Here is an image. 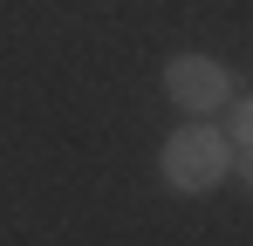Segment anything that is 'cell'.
Segmentation results:
<instances>
[{
  "label": "cell",
  "instance_id": "277c9868",
  "mask_svg": "<svg viewBox=\"0 0 253 246\" xmlns=\"http://www.w3.org/2000/svg\"><path fill=\"white\" fill-rule=\"evenodd\" d=\"M233 171H240V178L253 185V151H233Z\"/></svg>",
  "mask_w": 253,
  "mask_h": 246
},
{
  "label": "cell",
  "instance_id": "6da1fadb",
  "mask_svg": "<svg viewBox=\"0 0 253 246\" xmlns=\"http://www.w3.org/2000/svg\"><path fill=\"white\" fill-rule=\"evenodd\" d=\"M158 171H165L171 192H185V199H199V192H212L226 171H233V137L219 130V123L192 117L185 130H171L165 151H158Z\"/></svg>",
  "mask_w": 253,
  "mask_h": 246
},
{
  "label": "cell",
  "instance_id": "7a4b0ae2",
  "mask_svg": "<svg viewBox=\"0 0 253 246\" xmlns=\"http://www.w3.org/2000/svg\"><path fill=\"white\" fill-rule=\"evenodd\" d=\"M165 96L185 110V117H212V110L233 103V76H226L219 55L185 48V55H171V62H165Z\"/></svg>",
  "mask_w": 253,
  "mask_h": 246
},
{
  "label": "cell",
  "instance_id": "3957f363",
  "mask_svg": "<svg viewBox=\"0 0 253 246\" xmlns=\"http://www.w3.org/2000/svg\"><path fill=\"white\" fill-rule=\"evenodd\" d=\"M226 137H233V151H253V96L233 103V130H226Z\"/></svg>",
  "mask_w": 253,
  "mask_h": 246
}]
</instances>
